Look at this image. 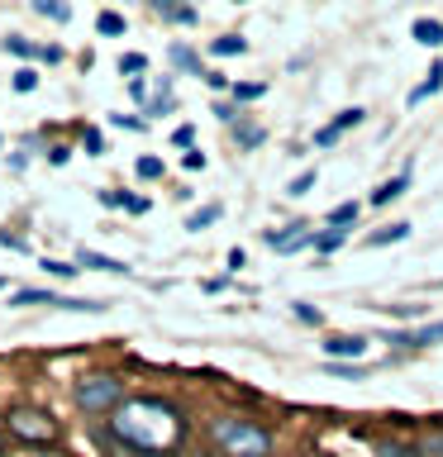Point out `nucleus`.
Instances as JSON below:
<instances>
[{
    "instance_id": "nucleus-37",
    "label": "nucleus",
    "mask_w": 443,
    "mask_h": 457,
    "mask_svg": "<svg viewBox=\"0 0 443 457\" xmlns=\"http://www.w3.org/2000/svg\"><path fill=\"white\" fill-rule=\"evenodd\" d=\"M110 124H120V129H148V120H138V114H110Z\"/></svg>"
},
{
    "instance_id": "nucleus-13",
    "label": "nucleus",
    "mask_w": 443,
    "mask_h": 457,
    "mask_svg": "<svg viewBox=\"0 0 443 457\" xmlns=\"http://www.w3.org/2000/svg\"><path fill=\"white\" fill-rule=\"evenodd\" d=\"M405 186H410V171H400V177L381 181L377 191H372V205H391V200H400V195H405Z\"/></svg>"
},
{
    "instance_id": "nucleus-14",
    "label": "nucleus",
    "mask_w": 443,
    "mask_h": 457,
    "mask_svg": "<svg viewBox=\"0 0 443 457\" xmlns=\"http://www.w3.org/2000/svg\"><path fill=\"white\" fill-rule=\"evenodd\" d=\"M439 91H443V62H434V67H429V81H420V86L410 91V105H420V100L439 96Z\"/></svg>"
},
{
    "instance_id": "nucleus-29",
    "label": "nucleus",
    "mask_w": 443,
    "mask_h": 457,
    "mask_svg": "<svg viewBox=\"0 0 443 457\" xmlns=\"http://www.w3.org/2000/svg\"><path fill=\"white\" fill-rule=\"evenodd\" d=\"M214 220H220V205H205V210H196L191 220H186V228H191V234H200V228L214 224Z\"/></svg>"
},
{
    "instance_id": "nucleus-21",
    "label": "nucleus",
    "mask_w": 443,
    "mask_h": 457,
    "mask_svg": "<svg viewBox=\"0 0 443 457\" xmlns=\"http://www.w3.org/2000/svg\"><path fill=\"white\" fill-rule=\"evenodd\" d=\"M329 377H339V381H363L367 377V367L363 362H324Z\"/></svg>"
},
{
    "instance_id": "nucleus-33",
    "label": "nucleus",
    "mask_w": 443,
    "mask_h": 457,
    "mask_svg": "<svg viewBox=\"0 0 443 457\" xmlns=\"http://www.w3.org/2000/svg\"><path fill=\"white\" fill-rule=\"evenodd\" d=\"M34 86H38V71H34V67H20V71H14V91H24V96H29Z\"/></svg>"
},
{
    "instance_id": "nucleus-30",
    "label": "nucleus",
    "mask_w": 443,
    "mask_h": 457,
    "mask_svg": "<svg viewBox=\"0 0 443 457\" xmlns=\"http://www.w3.org/2000/svg\"><path fill=\"white\" fill-rule=\"evenodd\" d=\"M120 71L138 77V71H148V57H143V53H120Z\"/></svg>"
},
{
    "instance_id": "nucleus-38",
    "label": "nucleus",
    "mask_w": 443,
    "mask_h": 457,
    "mask_svg": "<svg viewBox=\"0 0 443 457\" xmlns=\"http://www.w3.org/2000/svg\"><path fill=\"white\" fill-rule=\"evenodd\" d=\"M171 143H177V148H191V143H196V129H191V124H181L177 134H171Z\"/></svg>"
},
{
    "instance_id": "nucleus-11",
    "label": "nucleus",
    "mask_w": 443,
    "mask_h": 457,
    "mask_svg": "<svg viewBox=\"0 0 443 457\" xmlns=\"http://www.w3.org/2000/svg\"><path fill=\"white\" fill-rule=\"evenodd\" d=\"M148 5L171 24H196V5H181V0H148Z\"/></svg>"
},
{
    "instance_id": "nucleus-25",
    "label": "nucleus",
    "mask_w": 443,
    "mask_h": 457,
    "mask_svg": "<svg viewBox=\"0 0 443 457\" xmlns=\"http://www.w3.org/2000/svg\"><path fill=\"white\" fill-rule=\"evenodd\" d=\"M134 171H138L143 181H157L167 167H163V157H153V153H148V157H138V167H134Z\"/></svg>"
},
{
    "instance_id": "nucleus-9",
    "label": "nucleus",
    "mask_w": 443,
    "mask_h": 457,
    "mask_svg": "<svg viewBox=\"0 0 443 457\" xmlns=\"http://www.w3.org/2000/svg\"><path fill=\"white\" fill-rule=\"evenodd\" d=\"M357 124H363V110H357V105H353V110H339L334 120H329L320 134H314V148H334V143L348 134V129H357Z\"/></svg>"
},
{
    "instance_id": "nucleus-17",
    "label": "nucleus",
    "mask_w": 443,
    "mask_h": 457,
    "mask_svg": "<svg viewBox=\"0 0 443 457\" xmlns=\"http://www.w3.org/2000/svg\"><path fill=\"white\" fill-rule=\"evenodd\" d=\"M34 14H43V20H53V24H67L71 5H67V0H34Z\"/></svg>"
},
{
    "instance_id": "nucleus-36",
    "label": "nucleus",
    "mask_w": 443,
    "mask_h": 457,
    "mask_svg": "<svg viewBox=\"0 0 443 457\" xmlns=\"http://www.w3.org/2000/svg\"><path fill=\"white\" fill-rule=\"evenodd\" d=\"M0 248H10V253H29V243H24L20 234H5V228H0Z\"/></svg>"
},
{
    "instance_id": "nucleus-44",
    "label": "nucleus",
    "mask_w": 443,
    "mask_h": 457,
    "mask_svg": "<svg viewBox=\"0 0 443 457\" xmlns=\"http://www.w3.org/2000/svg\"><path fill=\"white\" fill-rule=\"evenodd\" d=\"M0 291H5V277H0Z\"/></svg>"
},
{
    "instance_id": "nucleus-5",
    "label": "nucleus",
    "mask_w": 443,
    "mask_h": 457,
    "mask_svg": "<svg viewBox=\"0 0 443 457\" xmlns=\"http://www.w3.org/2000/svg\"><path fill=\"white\" fill-rule=\"evenodd\" d=\"M14 305H48V310H71V314H100L105 300H77V295H57V291H14Z\"/></svg>"
},
{
    "instance_id": "nucleus-6",
    "label": "nucleus",
    "mask_w": 443,
    "mask_h": 457,
    "mask_svg": "<svg viewBox=\"0 0 443 457\" xmlns=\"http://www.w3.org/2000/svg\"><path fill=\"white\" fill-rule=\"evenodd\" d=\"M320 348H324V362H363V357H367V338L363 334H329Z\"/></svg>"
},
{
    "instance_id": "nucleus-4",
    "label": "nucleus",
    "mask_w": 443,
    "mask_h": 457,
    "mask_svg": "<svg viewBox=\"0 0 443 457\" xmlns=\"http://www.w3.org/2000/svg\"><path fill=\"white\" fill-rule=\"evenodd\" d=\"M5 428L14 438H24V443H48L53 434H57V424L48 420L43 410H29V405H20V410H10L5 414Z\"/></svg>"
},
{
    "instance_id": "nucleus-41",
    "label": "nucleus",
    "mask_w": 443,
    "mask_h": 457,
    "mask_svg": "<svg viewBox=\"0 0 443 457\" xmlns=\"http://www.w3.org/2000/svg\"><path fill=\"white\" fill-rule=\"evenodd\" d=\"M424 453H443V434H434V438H424Z\"/></svg>"
},
{
    "instance_id": "nucleus-20",
    "label": "nucleus",
    "mask_w": 443,
    "mask_h": 457,
    "mask_svg": "<svg viewBox=\"0 0 443 457\" xmlns=\"http://www.w3.org/2000/svg\"><path fill=\"white\" fill-rule=\"evenodd\" d=\"M100 205H124V210L143 214V210H148V200H138V195H124V191H100Z\"/></svg>"
},
{
    "instance_id": "nucleus-24",
    "label": "nucleus",
    "mask_w": 443,
    "mask_h": 457,
    "mask_svg": "<svg viewBox=\"0 0 443 457\" xmlns=\"http://www.w3.org/2000/svg\"><path fill=\"white\" fill-rule=\"evenodd\" d=\"M96 29H100V34H105V38H120V34H124V14L105 10V14H100V20H96Z\"/></svg>"
},
{
    "instance_id": "nucleus-15",
    "label": "nucleus",
    "mask_w": 443,
    "mask_h": 457,
    "mask_svg": "<svg viewBox=\"0 0 443 457\" xmlns=\"http://www.w3.org/2000/svg\"><path fill=\"white\" fill-rule=\"evenodd\" d=\"M310 243H314V253L329 257V253H339L343 243H348V228H320V234H314Z\"/></svg>"
},
{
    "instance_id": "nucleus-3",
    "label": "nucleus",
    "mask_w": 443,
    "mask_h": 457,
    "mask_svg": "<svg viewBox=\"0 0 443 457\" xmlns=\"http://www.w3.org/2000/svg\"><path fill=\"white\" fill-rule=\"evenodd\" d=\"M120 400H124V381L110 377V371L77 381V405H81L86 414H110L114 405H120Z\"/></svg>"
},
{
    "instance_id": "nucleus-35",
    "label": "nucleus",
    "mask_w": 443,
    "mask_h": 457,
    "mask_svg": "<svg viewBox=\"0 0 443 457\" xmlns=\"http://www.w3.org/2000/svg\"><path fill=\"white\" fill-rule=\"evenodd\" d=\"M34 57L38 62H63V48L57 43H34Z\"/></svg>"
},
{
    "instance_id": "nucleus-12",
    "label": "nucleus",
    "mask_w": 443,
    "mask_h": 457,
    "mask_svg": "<svg viewBox=\"0 0 443 457\" xmlns=\"http://www.w3.org/2000/svg\"><path fill=\"white\" fill-rule=\"evenodd\" d=\"M410 34H414V43H424V48H443V20H414Z\"/></svg>"
},
{
    "instance_id": "nucleus-8",
    "label": "nucleus",
    "mask_w": 443,
    "mask_h": 457,
    "mask_svg": "<svg viewBox=\"0 0 443 457\" xmlns=\"http://www.w3.org/2000/svg\"><path fill=\"white\" fill-rule=\"evenodd\" d=\"M263 238H267L272 253H296V248H310L314 228L310 224H286V228H267Z\"/></svg>"
},
{
    "instance_id": "nucleus-16",
    "label": "nucleus",
    "mask_w": 443,
    "mask_h": 457,
    "mask_svg": "<svg viewBox=\"0 0 443 457\" xmlns=\"http://www.w3.org/2000/svg\"><path fill=\"white\" fill-rule=\"evenodd\" d=\"M210 53H214V57H243V53H248V38H238V34H220V38L210 43Z\"/></svg>"
},
{
    "instance_id": "nucleus-23",
    "label": "nucleus",
    "mask_w": 443,
    "mask_h": 457,
    "mask_svg": "<svg viewBox=\"0 0 443 457\" xmlns=\"http://www.w3.org/2000/svg\"><path fill=\"white\" fill-rule=\"evenodd\" d=\"M234 138H238V148H257V143L267 138V129H263V124H238Z\"/></svg>"
},
{
    "instance_id": "nucleus-34",
    "label": "nucleus",
    "mask_w": 443,
    "mask_h": 457,
    "mask_svg": "<svg viewBox=\"0 0 443 457\" xmlns=\"http://www.w3.org/2000/svg\"><path fill=\"white\" fill-rule=\"evenodd\" d=\"M81 148L91 153V157H100V153H105V143H100V129H81Z\"/></svg>"
},
{
    "instance_id": "nucleus-39",
    "label": "nucleus",
    "mask_w": 443,
    "mask_h": 457,
    "mask_svg": "<svg viewBox=\"0 0 443 457\" xmlns=\"http://www.w3.org/2000/svg\"><path fill=\"white\" fill-rule=\"evenodd\" d=\"M186 171H205V153H200V148L186 153Z\"/></svg>"
},
{
    "instance_id": "nucleus-10",
    "label": "nucleus",
    "mask_w": 443,
    "mask_h": 457,
    "mask_svg": "<svg viewBox=\"0 0 443 457\" xmlns=\"http://www.w3.org/2000/svg\"><path fill=\"white\" fill-rule=\"evenodd\" d=\"M105 271V277H129V262H120V257H105L96 248H77V271Z\"/></svg>"
},
{
    "instance_id": "nucleus-43",
    "label": "nucleus",
    "mask_w": 443,
    "mask_h": 457,
    "mask_svg": "<svg viewBox=\"0 0 443 457\" xmlns=\"http://www.w3.org/2000/svg\"><path fill=\"white\" fill-rule=\"evenodd\" d=\"M34 457H57V453H34Z\"/></svg>"
},
{
    "instance_id": "nucleus-32",
    "label": "nucleus",
    "mask_w": 443,
    "mask_h": 457,
    "mask_svg": "<svg viewBox=\"0 0 443 457\" xmlns=\"http://www.w3.org/2000/svg\"><path fill=\"white\" fill-rule=\"evenodd\" d=\"M5 53H14V57H34V43H29L24 34H10V38H5Z\"/></svg>"
},
{
    "instance_id": "nucleus-18",
    "label": "nucleus",
    "mask_w": 443,
    "mask_h": 457,
    "mask_svg": "<svg viewBox=\"0 0 443 457\" xmlns=\"http://www.w3.org/2000/svg\"><path fill=\"white\" fill-rule=\"evenodd\" d=\"M167 57H171V67H181V71H191V77H200V57L186 48V43H171Z\"/></svg>"
},
{
    "instance_id": "nucleus-27",
    "label": "nucleus",
    "mask_w": 443,
    "mask_h": 457,
    "mask_svg": "<svg viewBox=\"0 0 443 457\" xmlns=\"http://www.w3.org/2000/svg\"><path fill=\"white\" fill-rule=\"evenodd\" d=\"M291 310H296V320H300V324H314V328H320V324H324V314H320V310H314V305H310V300H291Z\"/></svg>"
},
{
    "instance_id": "nucleus-40",
    "label": "nucleus",
    "mask_w": 443,
    "mask_h": 457,
    "mask_svg": "<svg viewBox=\"0 0 443 457\" xmlns=\"http://www.w3.org/2000/svg\"><path fill=\"white\" fill-rule=\"evenodd\" d=\"M67 157H71V148H53L48 162H53V167H67Z\"/></svg>"
},
{
    "instance_id": "nucleus-45",
    "label": "nucleus",
    "mask_w": 443,
    "mask_h": 457,
    "mask_svg": "<svg viewBox=\"0 0 443 457\" xmlns=\"http://www.w3.org/2000/svg\"><path fill=\"white\" fill-rule=\"evenodd\" d=\"M0 448H5V438H0Z\"/></svg>"
},
{
    "instance_id": "nucleus-1",
    "label": "nucleus",
    "mask_w": 443,
    "mask_h": 457,
    "mask_svg": "<svg viewBox=\"0 0 443 457\" xmlns=\"http://www.w3.org/2000/svg\"><path fill=\"white\" fill-rule=\"evenodd\" d=\"M110 438L134 457H163L186 438V420L171 400L129 395L110 410Z\"/></svg>"
},
{
    "instance_id": "nucleus-28",
    "label": "nucleus",
    "mask_w": 443,
    "mask_h": 457,
    "mask_svg": "<svg viewBox=\"0 0 443 457\" xmlns=\"http://www.w3.org/2000/svg\"><path fill=\"white\" fill-rule=\"evenodd\" d=\"M229 91H234V100L243 105V100H257V96L267 91V86H263V81H234V86H229Z\"/></svg>"
},
{
    "instance_id": "nucleus-19",
    "label": "nucleus",
    "mask_w": 443,
    "mask_h": 457,
    "mask_svg": "<svg viewBox=\"0 0 443 457\" xmlns=\"http://www.w3.org/2000/svg\"><path fill=\"white\" fill-rule=\"evenodd\" d=\"M405 238H410V224H391V228L367 234V248H386V243H405Z\"/></svg>"
},
{
    "instance_id": "nucleus-42",
    "label": "nucleus",
    "mask_w": 443,
    "mask_h": 457,
    "mask_svg": "<svg viewBox=\"0 0 443 457\" xmlns=\"http://www.w3.org/2000/svg\"><path fill=\"white\" fill-rule=\"evenodd\" d=\"M181 457H210V453H181Z\"/></svg>"
},
{
    "instance_id": "nucleus-31",
    "label": "nucleus",
    "mask_w": 443,
    "mask_h": 457,
    "mask_svg": "<svg viewBox=\"0 0 443 457\" xmlns=\"http://www.w3.org/2000/svg\"><path fill=\"white\" fill-rule=\"evenodd\" d=\"M310 191H314V167H310V171H300V177L286 186V195H310Z\"/></svg>"
},
{
    "instance_id": "nucleus-26",
    "label": "nucleus",
    "mask_w": 443,
    "mask_h": 457,
    "mask_svg": "<svg viewBox=\"0 0 443 457\" xmlns=\"http://www.w3.org/2000/svg\"><path fill=\"white\" fill-rule=\"evenodd\" d=\"M43 271H48V277H57V281H71V277H77V262H57V257H43Z\"/></svg>"
},
{
    "instance_id": "nucleus-2",
    "label": "nucleus",
    "mask_w": 443,
    "mask_h": 457,
    "mask_svg": "<svg viewBox=\"0 0 443 457\" xmlns=\"http://www.w3.org/2000/svg\"><path fill=\"white\" fill-rule=\"evenodd\" d=\"M210 438L220 443L224 457H267L272 453V434L253 420H238V414H220L210 420Z\"/></svg>"
},
{
    "instance_id": "nucleus-22",
    "label": "nucleus",
    "mask_w": 443,
    "mask_h": 457,
    "mask_svg": "<svg viewBox=\"0 0 443 457\" xmlns=\"http://www.w3.org/2000/svg\"><path fill=\"white\" fill-rule=\"evenodd\" d=\"M343 224H357V200H343V205L329 210V228H343Z\"/></svg>"
},
{
    "instance_id": "nucleus-7",
    "label": "nucleus",
    "mask_w": 443,
    "mask_h": 457,
    "mask_svg": "<svg viewBox=\"0 0 443 457\" xmlns=\"http://www.w3.org/2000/svg\"><path fill=\"white\" fill-rule=\"evenodd\" d=\"M381 343H396V348H429V343H443V320L420 324V328H386Z\"/></svg>"
}]
</instances>
